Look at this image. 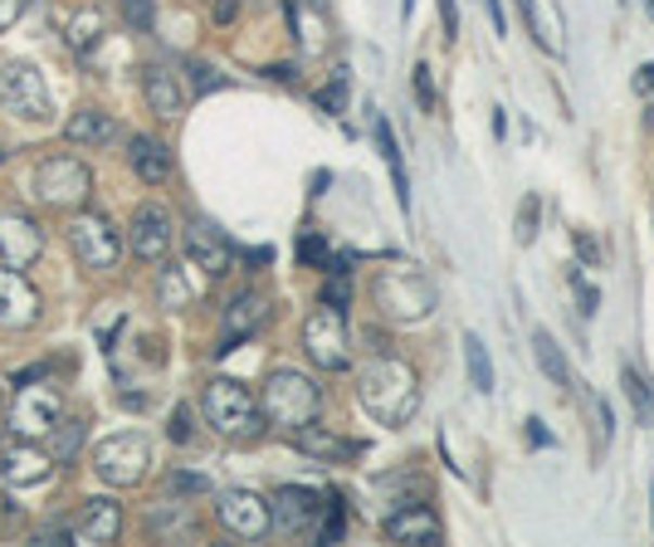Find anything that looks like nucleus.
Returning <instances> with one entry per match:
<instances>
[{
    "instance_id": "nucleus-1",
    "label": "nucleus",
    "mask_w": 654,
    "mask_h": 547,
    "mask_svg": "<svg viewBox=\"0 0 654 547\" xmlns=\"http://www.w3.org/2000/svg\"><path fill=\"white\" fill-rule=\"evenodd\" d=\"M357 400L367 406L371 420L381 425H406L420 406V386H415V371L406 367L400 357H376L361 367L357 377Z\"/></svg>"
},
{
    "instance_id": "nucleus-2",
    "label": "nucleus",
    "mask_w": 654,
    "mask_h": 547,
    "mask_svg": "<svg viewBox=\"0 0 654 547\" xmlns=\"http://www.w3.org/2000/svg\"><path fill=\"white\" fill-rule=\"evenodd\" d=\"M201 410H205V420H210L225 440H254V435H264L259 400L249 396V386H240V381H230V377H210V381H205Z\"/></svg>"
},
{
    "instance_id": "nucleus-3",
    "label": "nucleus",
    "mask_w": 654,
    "mask_h": 547,
    "mask_svg": "<svg viewBox=\"0 0 654 547\" xmlns=\"http://www.w3.org/2000/svg\"><path fill=\"white\" fill-rule=\"evenodd\" d=\"M318 406H322V391H318V381L303 377V371L279 367L269 381H264L259 410H264V420H269V425L298 430V425H308V420H318Z\"/></svg>"
},
{
    "instance_id": "nucleus-4",
    "label": "nucleus",
    "mask_w": 654,
    "mask_h": 547,
    "mask_svg": "<svg viewBox=\"0 0 654 547\" xmlns=\"http://www.w3.org/2000/svg\"><path fill=\"white\" fill-rule=\"evenodd\" d=\"M59 416H64V396H59V386H49V381H29V386H20L15 400H10L5 425H10L15 440H44Z\"/></svg>"
},
{
    "instance_id": "nucleus-5",
    "label": "nucleus",
    "mask_w": 654,
    "mask_h": 547,
    "mask_svg": "<svg viewBox=\"0 0 654 547\" xmlns=\"http://www.w3.org/2000/svg\"><path fill=\"white\" fill-rule=\"evenodd\" d=\"M376 303L396 322H420L435 313V283L415 269H386L376 279Z\"/></svg>"
},
{
    "instance_id": "nucleus-6",
    "label": "nucleus",
    "mask_w": 654,
    "mask_h": 547,
    "mask_svg": "<svg viewBox=\"0 0 654 547\" xmlns=\"http://www.w3.org/2000/svg\"><path fill=\"white\" fill-rule=\"evenodd\" d=\"M68 244H74L78 264L98 269V274L123 259V234H117V225L107 220L103 211H78L74 220H68Z\"/></svg>"
},
{
    "instance_id": "nucleus-7",
    "label": "nucleus",
    "mask_w": 654,
    "mask_h": 547,
    "mask_svg": "<svg viewBox=\"0 0 654 547\" xmlns=\"http://www.w3.org/2000/svg\"><path fill=\"white\" fill-rule=\"evenodd\" d=\"M146 465H152V445H146V435H132V430H123V435L103 440V445L93 449L98 479H103V484H117V488L142 484Z\"/></svg>"
},
{
    "instance_id": "nucleus-8",
    "label": "nucleus",
    "mask_w": 654,
    "mask_h": 547,
    "mask_svg": "<svg viewBox=\"0 0 654 547\" xmlns=\"http://www.w3.org/2000/svg\"><path fill=\"white\" fill-rule=\"evenodd\" d=\"M88 191H93V171H88L78 156H49V162H39L35 195L44 205H54V211H74V205L88 201Z\"/></svg>"
},
{
    "instance_id": "nucleus-9",
    "label": "nucleus",
    "mask_w": 654,
    "mask_h": 547,
    "mask_svg": "<svg viewBox=\"0 0 654 547\" xmlns=\"http://www.w3.org/2000/svg\"><path fill=\"white\" fill-rule=\"evenodd\" d=\"M303 352H308V361L318 371H347L351 347H347V318H342V308L322 303V308L303 322Z\"/></svg>"
},
{
    "instance_id": "nucleus-10",
    "label": "nucleus",
    "mask_w": 654,
    "mask_h": 547,
    "mask_svg": "<svg viewBox=\"0 0 654 547\" xmlns=\"http://www.w3.org/2000/svg\"><path fill=\"white\" fill-rule=\"evenodd\" d=\"M0 107L15 117H25V123H44L49 117V88H44V74H39L35 64H25V59H10V64H0Z\"/></svg>"
},
{
    "instance_id": "nucleus-11",
    "label": "nucleus",
    "mask_w": 654,
    "mask_h": 547,
    "mask_svg": "<svg viewBox=\"0 0 654 547\" xmlns=\"http://www.w3.org/2000/svg\"><path fill=\"white\" fill-rule=\"evenodd\" d=\"M215 518H220L225 533L244 537V543H259V537L273 527L269 498H259L254 488H225L220 504H215Z\"/></svg>"
},
{
    "instance_id": "nucleus-12",
    "label": "nucleus",
    "mask_w": 654,
    "mask_h": 547,
    "mask_svg": "<svg viewBox=\"0 0 654 547\" xmlns=\"http://www.w3.org/2000/svg\"><path fill=\"white\" fill-rule=\"evenodd\" d=\"M127 240H132V254L146 264L166 259L171 254V240H176V220L171 211H166L162 201H142L132 215V225H127Z\"/></svg>"
},
{
    "instance_id": "nucleus-13",
    "label": "nucleus",
    "mask_w": 654,
    "mask_h": 547,
    "mask_svg": "<svg viewBox=\"0 0 654 547\" xmlns=\"http://www.w3.org/2000/svg\"><path fill=\"white\" fill-rule=\"evenodd\" d=\"M54 469H59L54 455L39 449L35 440H15L10 449H0V479H5L10 488H39V484H49Z\"/></svg>"
},
{
    "instance_id": "nucleus-14",
    "label": "nucleus",
    "mask_w": 654,
    "mask_h": 547,
    "mask_svg": "<svg viewBox=\"0 0 654 547\" xmlns=\"http://www.w3.org/2000/svg\"><path fill=\"white\" fill-rule=\"evenodd\" d=\"M39 308H44V303H39L35 283H29L20 269H5V264H0V328H10V332L35 328Z\"/></svg>"
},
{
    "instance_id": "nucleus-15",
    "label": "nucleus",
    "mask_w": 654,
    "mask_h": 547,
    "mask_svg": "<svg viewBox=\"0 0 654 547\" xmlns=\"http://www.w3.org/2000/svg\"><path fill=\"white\" fill-rule=\"evenodd\" d=\"M39 254H44V230L20 211L0 215V264L5 269H29Z\"/></svg>"
},
{
    "instance_id": "nucleus-16",
    "label": "nucleus",
    "mask_w": 654,
    "mask_h": 547,
    "mask_svg": "<svg viewBox=\"0 0 654 547\" xmlns=\"http://www.w3.org/2000/svg\"><path fill=\"white\" fill-rule=\"evenodd\" d=\"M117 527H123V504H117V498H88V504L78 508L74 527H68V543H78V547L113 543Z\"/></svg>"
},
{
    "instance_id": "nucleus-17",
    "label": "nucleus",
    "mask_w": 654,
    "mask_h": 547,
    "mask_svg": "<svg viewBox=\"0 0 654 547\" xmlns=\"http://www.w3.org/2000/svg\"><path fill=\"white\" fill-rule=\"evenodd\" d=\"M54 25L64 29V39L78 49V54H88V49L103 39V10H98L93 0H59Z\"/></svg>"
},
{
    "instance_id": "nucleus-18",
    "label": "nucleus",
    "mask_w": 654,
    "mask_h": 547,
    "mask_svg": "<svg viewBox=\"0 0 654 547\" xmlns=\"http://www.w3.org/2000/svg\"><path fill=\"white\" fill-rule=\"evenodd\" d=\"M318 513H322V498L312 494V488H303V484H283L279 494H273V504H269L273 527H283V533H303V527H312Z\"/></svg>"
},
{
    "instance_id": "nucleus-19",
    "label": "nucleus",
    "mask_w": 654,
    "mask_h": 547,
    "mask_svg": "<svg viewBox=\"0 0 654 547\" xmlns=\"http://www.w3.org/2000/svg\"><path fill=\"white\" fill-rule=\"evenodd\" d=\"M264 318H269V298H264V293H254V289L234 293V298L225 303V322H220L225 347L220 352H230V342H240V338H249L254 328H264Z\"/></svg>"
},
{
    "instance_id": "nucleus-20",
    "label": "nucleus",
    "mask_w": 654,
    "mask_h": 547,
    "mask_svg": "<svg viewBox=\"0 0 654 547\" xmlns=\"http://www.w3.org/2000/svg\"><path fill=\"white\" fill-rule=\"evenodd\" d=\"M386 537L390 543H439L445 537V523L429 504H406L400 513L386 518Z\"/></svg>"
},
{
    "instance_id": "nucleus-21",
    "label": "nucleus",
    "mask_w": 654,
    "mask_h": 547,
    "mask_svg": "<svg viewBox=\"0 0 654 547\" xmlns=\"http://www.w3.org/2000/svg\"><path fill=\"white\" fill-rule=\"evenodd\" d=\"M185 250H191L195 269H205L210 279L230 274V244H225V234L215 230V225H191V230H185Z\"/></svg>"
},
{
    "instance_id": "nucleus-22",
    "label": "nucleus",
    "mask_w": 654,
    "mask_h": 547,
    "mask_svg": "<svg viewBox=\"0 0 654 547\" xmlns=\"http://www.w3.org/2000/svg\"><path fill=\"white\" fill-rule=\"evenodd\" d=\"M142 93H146V103H152L156 117H181L185 88H181V78H176L171 68H162V64L146 68V74H142Z\"/></svg>"
},
{
    "instance_id": "nucleus-23",
    "label": "nucleus",
    "mask_w": 654,
    "mask_h": 547,
    "mask_svg": "<svg viewBox=\"0 0 654 547\" xmlns=\"http://www.w3.org/2000/svg\"><path fill=\"white\" fill-rule=\"evenodd\" d=\"M64 137L74 147H107L117 137V127H113V117H107L103 107H78V113L64 123Z\"/></svg>"
},
{
    "instance_id": "nucleus-24",
    "label": "nucleus",
    "mask_w": 654,
    "mask_h": 547,
    "mask_svg": "<svg viewBox=\"0 0 654 547\" xmlns=\"http://www.w3.org/2000/svg\"><path fill=\"white\" fill-rule=\"evenodd\" d=\"M201 293V279H195V264H166L162 279H156V303L162 308H185Z\"/></svg>"
},
{
    "instance_id": "nucleus-25",
    "label": "nucleus",
    "mask_w": 654,
    "mask_h": 547,
    "mask_svg": "<svg viewBox=\"0 0 654 547\" xmlns=\"http://www.w3.org/2000/svg\"><path fill=\"white\" fill-rule=\"evenodd\" d=\"M533 357H537V367H542V377L552 381V386H562V391H572V386H576L572 361H566L562 342H556L547 328H537V332H533Z\"/></svg>"
},
{
    "instance_id": "nucleus-26",
    "label": "nucleus",
    "mask_w": 654,
    "mask_h": 547,
    "mask_svg": "<svg viewBox=\"0 0 654 547\" xmlns=\"http://www.w3.org/2000/svg\"><path fill=\"white\" fill-rule=\"evenodd\" d=\"M127 162H132V171L142 176L146 186H162L166 176H171V152H166V142H156V137H132Z\"/></svg>"
},
{
    "instance_id": "nucleus-27",
    "label": "nucleus",
    "mask_w": 654,
    "mask_h": 547,
    "mask_svg": "<svg viewBox=\"0 0 654 547\" xmlns=\"http://www.w3.org/2000/svg\"><path fill=\"white\" fill-rule=\"evenodd\" d=\"M288 20H293V29H298L303 54H322V49H328V15H322L312 0H288Z\"/></svg>"
},
{
    "instance_id": "nucleus-28",
    "label": "nucleus",
    "mask_w": 654,
    "mask_h": 547,
    "mask_svg": "<svg viewBox=\"0 0 654 547\" xmlns=\"http://www.w3.org/2000/svg\"><path fill=\"white\" fill-rule=\"evenodd\" d=\"M293 445H298L303 455H312V459H351V455H357V445H351V440L332 435V430L312 425V420L293 430Z\"/></svg>"
},
{
    "instance_id": "nucleus-29",
    "label": "nucleus",
    "mask_w": 654,
    "mask_h": 547,
    "mask_svg": "<svg viewBox=\"0 0 654 547\" xmlns=\"http://www.w3.org/2000/svg\"><path fill=\"white\" fill-rule=\"evenodd\" d=\"M44 440H49V455H54V465H68V459H74L78 449H84L88 425H84V420H64V416H59L54 430H49Z\"/></svg>"
},
{
    "instance_id": "nucleus-30",
    "label": "nucleus",
    "mask_w": 654,
    "mask_h": 547,
    "mask_svg": "<svg viewBox=\"0 0 654 547\" xmlns=\"http://www.w3.org/2000/svg\"><path fill=\"white\" fill-rule=\"evenodd\" d=\"M464 367H469V386L488 396V391H493V357H488L478 332H464Z\"/></svg>"
},
{
    "instance_id": "nucleus-31",
    "label": "nucleus",
    "mask_w": 654,
    "mask_h": 547,
    "mask_svg": "<svg viewBox=\"0 0 654 547\" xmlns=\"http://www.w3.org/2000/svg\"><path fill=\"white\" fill-rule=\"evenodd\" d=\"M371 132H376V147H381V156H386V166H390V181H396V201L410 205L406 166H400V147H396V137H390V123H386V117H376V123H371Z\"/></svg>"
},
{
    "instance_id": "nucleus-32",
    "label": "nucleus",
    "mask_w": 654,
    "mask_h": 547,
    "mask_svg": "<svg viewBox=\"0 0 654 547\" xmlns=\"http://www.w3.org/2000/svg\"><path fill=\"white\" fill-rule=\"evenodd\" d=\"M620 386H625V396H630V406H634V416H640V425H650V420H654V391H650V381H644L634 367H625V371H620Z\"/></svg>"
},
{
    "instance_id": "nucleus-33",
    "label": "nucleus",
    "mask_w": 654,
    "mask_h": 547,
    "mask_svg": "<svg viewBox=\"0 0 654 547\" xmlns=\"http://www.w3.org/2000/svg\"><path fill=\"white\" fill-rule=\"evenodd\" d=\"M566 279H572V293H576V303H581V318H591V313L601 308V293H595L591 283H586L581 264H572V269H566Z\"/></svg>"
},
{
    "instance_id": "nucleus-34",
    "label": "nucleus",
    "mask_w": 654,
    "mask_h": 547,
    "mask_svg": "<svg viewBox=\"0 0 654 547\" xmlns=\"http://www.w3.org/2000/svg\"><path fill=\"white\" fill-rule=\"evenodd\" d=\"M318 103L328 107V113H342V107H347V68H337V74H332V84L318 93Z\"/></svg>"
},
{
    "instance_id": "nucleus-35",
    "label": "nucleus",
    "mask_w": 654,
    "mask_h": 547,
    "mask_svg": "<svg viewBox=\"0 0 654 547\" xmlns=\"http://www.w3.org/2000/svg\"><path fill=\"white\" fill-rule=\"evenodd\" d=\"M537 215H542V205H537V195H527L523 211H517V240H523V244L537 240Z\"/></svg>"
},
{
    "instance_id": "nucleus-36",
    "label": "nucleus",
    "mask_w": 654,
    "mask_h": 547,
    "mask_svg": "<svg viewBox=\"0 0 654 547\" xmlns=\"http://www.w3.org/2000/svg\"><path fill=\"white\" fill-rule=\"evenodd\" d=\"M322 543H337V537H342V504H337V498H328V504H322Z\"/></svg>"
},
{
    "instance_id": "nucleus-37",
    "label": "nucleus",
    "mask_w": 654,
    "mask_h": 547,
    "mask_svg": "<svg viewBox=\"0 0 654 547\" xmlns=\"http://www.w3.org/2000/svg\"><path fill=\"white\" fill-rule=\"evenodd\" d=\"M513 5H517V15L527 20V35H533L542 49H552V39H547V29H542V20H537V5H533V0H513Z\"/></svg>"
},
{
    "instance_id": "nucleus-38",
    "label": "nucleus",
    "mask_w": 654,
    "mask_h": 547,
    "mask_svg": "<svg viewBox=\"0 0 654 547\" xmlns=\"http://www.w3.org/2000/svg\"><path fill=\"white\" fill-rule=\"evenodd\" d=\"M191 84H195V93H210V88H220L225 78L215 74L210 64H191Z\"/></svg>"
},
{
    "instance_id": "nucleus-39",
    "label": "nucleus",
    "mask_w": 654,
    "mask_h": 547,
    "mask_svg": "<svg viewBox=\"0 0 654 547\" xmlns=\"http://www.w3.org/2000/svg\"><path fill=\"white\" fill-rule=\"evenodd\" d=\"M415 98H420V107H425V113H435V84H429V68L425 64L415 68Z\"/></svg>"
},
{
    "instance_id": "nucleus-40",
    "label": "nucleus",
    "mask_w": 654,
    "mask_h": 547,
    "mask_svg": "<svg viewBox=\"0 0 654 547\" xmlns=\"http://www.w3.org/2000/svg\"><path fill=\"white\" fill-rule=\"evenodd\" d=\"M298 254H303V259H308V264H328V244H322L318 234H308V240L298 244Z\"/></svg>"
},
{
    "instance_id": "nucleus-41",
    "label": "nucleus",
    "mask_w": 654,
    "mask_h": 547,
    "mask_svg": "<svg viewBox=\"0 0 654 547\" xmlns=\"http://www.w3.org/2000/svg\"><path fill=\"white\" fill-rule=\"evenodd\" d=\"M171 440H176V445H185V440H191V410H176V416H171Z\"/></svg>"
},
{
    "instance_id": "nucleus-42",
    "label": "nucleus",
    "mask_w": 654,
    "mask_h": 547,
    "mask_svg": "<svg viewBox=\"0 0 654 547\" xmlns=\"http://www.w3.org/2000/svg\"><path fill=\"white\" fill-rule=\"evenodd\" d=\"M171 484L185 488V494H205V488H210V479H205V474H171Z\"/></svg>"
},
{
    "instance_id": "nucleus-43",
    "label": "nucleus",
    "mask_w": 654,
    "mask_h": 547,
    "mask_svg": "<svg viewBox=\"0 0 654 547\" xmlns=\"http://www.w3.org/2000/svg\"><path fill=\"white\" fill-rule=\"evenodd\" d=\"M439 20H445V39L459 35V5L454 0H439Z\"/></svg>"
},
{
    "instance_id": "nucleus-44",
    "label": "nucleus",
    "mask_w": 654,
    "mask_h": 547,
    "mask_svg": "<svg viewBox=\"0 0 654 547\" xmlns=\"http://www.w3.org/2000/svg\"><path fill=\"white\" fill-rule=\"evenodd\" d=\"M576 250H581V259H586V264H595V259H601V244H595L586 230H576Z\"/></svg>"
},
{
    "instance_id": "nucleus-45",
    "label": "nucleus",
    "mask_w": 654,
    "mask_h": 547,
    "mask_svg": "<svg viewBox=\"0 0 654 547\" xmlns=\"http://www.w3.org/2000/svg\"><path fill=\"white\" fill-rule=\"evenodd\" d=\"M234 15H240V0H215V20H220V25H230Z\"/></svg>"
},
{
    "instance_id": "nucleus-46",
    "label": "nucleus",
    "mask_w": 654,
    "mask_h": 547,
    "mask_svg": "<svg viewBox=\"0 0 654 547\" xmlns=\"http://www.w3.org/2000/svg\"><path fill=\"white\" fill-rule=\"evenodd\" d=\"M634 88H640V93H654V64H644L640 74H634Z\"/></svg>"
},
{
    "instance_id": "nucleus-47",
    "label": "nucleus",
    "mask_w": 654,
    "mask_h": 547,
    "mask_svg": "<svg viewBox=\"0 0 654 547\" xmlns=\"http://www.w3.org/2000/svg\"><path fill=\"white\" fill-rule=\"evenodd\" d=\"M15 15H20V0H0V29H5Z\"/></svg>"
},
{
    "instance_id": "nucleus-48",
    "label": "nucleus",
    "mask_w": 654,
    "mask_h": 547,
    "mask_svg": "<svg viewBox=\"0 0 654 547\" xmlns=\"http://www.w3.org/2000/svg\"><path fill=\"white\" fill-rule=\"evenodd\" d=\"M527 425H533V445H552V435L542 430V420H527Z\"/></svg>"
},
{
    "instance_id": "nucleus-49",
    "label": "nucleus",
    "mask_w": 654,
    "mask_h": 547,
    "mask_svg": "<svg viewBox=\"0 0 654 547\" xmlns=\"http://www.w3.org/2000/svg\"><path fill=\"white\" fill-rule=\"evenodd\" d=\"M484 5H488V15H493V29L503 35V10H498V0H484Z\"/></svg>"
},
{
    "instance_id": "nucleus-50",
    "label": "nucleus",
    "mask_w": 654,
    "mask_h": 547,
    "mask_svg": "<svg viewBox=\"0 0 654 547\" xmlns=\"http://www.w3.org/2000/svg\"><path fill=\"white\" fill-rule=\"evenodd\" d=\"M400 10H406V15H410V10H415V0H400Z\"/></svg>"
},
{
    "instance_id": "nucleus-51",
    "label": "nucleus",
    "mask_w": 654,
    "mask_h": 547,
    "mask_svg": "<svg viewBox=\"0 0 654 547\" xmlns=\"http://www.w3.org/2000/svg\"><path fill=\"white\" fill-rule=\"evenodd\" d=\"M644 10H650V15H654V0H644Z\"/></svg>"
},
{
    "instance_id": "nucleus-52",
    "label": "nucleus",
    "mask_w": 654,
    "mask_h": 547,
    "mask_svg": "<svg viewBox=\"0 0 654 547\" xmlns=\"http://www.w3.org/2000/svg\"><path fill=\"white\" fill-rule=\"evenodd\" d=\"M650 498H654V484H650Z\"/></svg>"
}]
</instances>
